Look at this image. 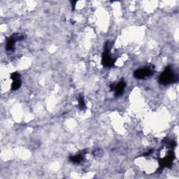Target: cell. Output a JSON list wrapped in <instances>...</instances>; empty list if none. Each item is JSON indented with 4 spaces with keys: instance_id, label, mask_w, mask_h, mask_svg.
<instances>
[{
    "instance_id": "cell-1",
    "label": "cell",
    "mask_w": 179,
    "mask_h": 179,
    "mask_svg": "<svg viewBox=\"0 0 179 179\" xmlns=\"http://www.w3.org/2000/svg\"><path fill=\"white\" fill-rule=\"evenodd\" d=\"M177 80V76L175 75L174 72L171 70L170 66L165 69L159 78V82L162 85H168L171 83H174Z\"/></svg>"
},
{
    "instance_id": "cell-2",
    "label": "cell",
    "mask_w": 179,
    "mask_h": 179,
    "mask_svg": "<svg viewBox=\"0 0 179 179\" xmlns=\"http://www.w3.org/2000/svg\"><path fill=\"white\" fill-rule=\"evenodd\" d=\"M114 62L115 60L109 54V48L108 47V45H106V49L103 53V55H102V64L104 66L111 67L113 65Z\"/></svg>"
},
{
    "instance_id": "cell-3",
    "label": "cell",
    "mask_w": 179,
    "mask_h": 179,
    "mask_svg": "<svg viewBox=\"0 0 179 179\" xmlns=\"http://www.w3.org/2000/svg\"><path fill=\"white\" fill-rule=\"evenodd\" d=\"M153 74V71L150 68L139 69L134 71V76L138 79H143L145 77L151 76Z\"/></svg>"
},
{
    "instance_id": "cell-4",
    "label": "cell",
    "mask_w": 179,
    "mask_h": 179,
    "mask_svg": "<svg viewBox=\"0 0 179 179\" xmlns=\"http://www.w3.org/2000/svg\"><path fill=\"white\" fill-rule=\"evenodd\" d=\"M173 160V153L172 152H170L169 153L168 156L164 157L163 159L160 161V165L161 167H170L172 164Z\"/></svg>"
},
{
    "instance_id": "cell-5",
    "label": "cell",
    "mask_w": 179,
    "mask_h": 179,
    "mask_svg": "<svg viewBox=\"0 0 179 179\" xmlns=\"http://www.w3.org/2000/svg\"><path fill=\"white\" fill-rule=\"evenodd\" d=\"M125 86H126V84H125V81H122L120 82V83H117L116 86H115V88L113 89L115 90V93H116V95L119 96L122 94L125 90Z\"/></svg>"
},
{
    "instance_id": "cell-6",
    "label": "cell",
    "mask_w": 179,
    "mask_h": 179,
    "mask_svg": "<svg viewBox=\"0 0 179 179\" xmlns=\"http://www.w3.org/2000/svg\"><path fill=\"white\" fill-rule=\"evenodd\" d=\"M16 41V39H15V37H11V39H9L8 40V42H7V43H6V49L9 51L14 50Z\"/></svg>"
},
{
    "instance_id": "cell-7",
    "label": "cell",
    "mask_w": 179,
    "mask_h": 179,
    "mask_svg": "<svg viewBox=\"0 0 179 179\" xmlns=\"http://www.w3.org/2000/svg\"><path fill=\"white\" fill-rule=\"evenodd\" d=\"M70 160L74 163H80L83 160V155L79 154L70 157Z\"/></svg>"
},
{
    "instance_id": "cell-8",
    "label": "cell",
    "mask_w": 179,
    "mask_h": 179,
    "mask_svg": "<svg viewBox=\"0 0 179 179\" xmlns=\"http://www.w3.org/2000/svg\"><path fill=\"white\" fill-rule=\"evenodd\" d=\"M14 82H13L12 86H11V88L14 90H16L18 89L20 86H21V81H20V78H17V79H14Z\"/></svg>"
},
{
    "instance_id": "cell-9",
    "label": "cell",
    "mask_w": 179,
    "mask_h": 179,
    "mask_svg": "<svg viewBox=\"0 0 179 179\" xmlns=\"http://www.w3.org/2000/svg\"><path fill=\"white\" fill-rule=\"evenodd\" d=\"M78 103H79V107H80V109H84V108L86 107V104H85V101H84L83 97H81L79 98Z\"/></svg>"
}]
</instances>
